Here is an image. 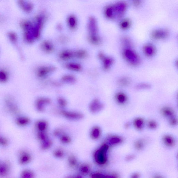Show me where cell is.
Instances as JSON below:
<instances>
[{"mask_svg": "<svg viewBox=\"0 0 178 178\" xmlns=\"http://www.w3.org/2000/svg\"><path fill=\"white\" fill-rule=\"evenodd\" d=\"M60 139L62 142L64 144H69L71 143V138L65 134H62L60 137Z\"/></svg>", "mask_w": 178, "mask_h": 178, "instance_id": "cb8c5ba5", "label": "cell"}, {"mask_svg": "<svg viewBox=\"0 0 178 178\" xmlns=\"http://www.w3.org/2000/svg\"><path fill=\"white\" fill-rule=\"evenodd\" d=\"M169 35V31L165 29L155 30L152 32L151 37L155 40H160L165 39Z\"/></svg>", "mask_w": 178, "mask_h": 178, "instance_id": "277c9868", "label": "cell"}, {"mask_svg": "<svg viewBox=\"0 0 178 178\" xmlns=\"http://www.w3.org/2000/svg\"><path fill=\"white\" fill-rule=\"evenodd\" d=\"M144 142L142 141L141 140H138L135 142V144L136 148L138 150H141L144 147Z\"/></svg>", "mask_w": 178, "mask_h": 178, "instance_id": "f546056e", "label": "cell"}, {"mask_svg": "<svg viewBox=\"0 0 178 178\" xmlns=\"http://www.w3.org/2000/svg\"><path fill=\"white\" fill-rule=\"evenodd\" d=\"M148 126L150 129H153L157 128V124L155 121H151L149 122L148 123Z\"/></svg>", "mask_w": 178, "mask_h": 178, "instance_id": "1f68e13d", "label": "cell"}, {"mask_svg": "<svg viewBox=\"0 0 178 178\" xmlns=\"http://www.w3.org/2000/svg\"><path fill=\"white\" fill-rule=\"evenodd\" d=\"M131 21L129 19H125L123 20L120 23V27L123 29H127L130 27Z\"/></svg>", "mask_w": 178, "mask_h": 178, "instance_id": "ffe728a7", "label": "cell"}, {"mask_svg": "<svg viewBox=\"0 0 178 178\" xmlns=\"http://www.w3.org/2000/svg\"><path fill=\"white\" fill-rule=\"evenodd\" d=\"M105 177L103 174L99 173H95L92 174L91 177L92 178L103 177Z\"/></svg>", "mask_w": 178, "mask_h": 178, "instance_id": "d6a6232c", "label": "cell"}, {"mask_svg": "<svg viewBox=\"0 0 178 178\" xmlns=\"http://www.w3.org/2000/svg\"><path fill=\"white\" fill-rule=\"evenodd\" d=\"M114 62V60L111 57H108L105 61V66L106 69H109Z\"/></svg>", "mask_w": 178, "mask_h": 178, "instance_id": "83f0119b", "label": "cell"}, {"mask_svg": "<svg viewBox=\"0 0 178 178\" xmlns=\"http://www.w3.org/2000/svg\"><path fill=\"white\" fill-rule=\"evenodd\" d=\"M143 50L145 54L149 57H153L156 53L155 47L151 44H145L143 47Z\"/></svg>", "mask_w": 178, "mask_h": 178, "instance_id": "8992f818", "label": "cell"}, {"mask_svg": "<svg viewBox=\"0 0 178 178\" xmlns=\"http://www.w3.org/2000/svg\"><path fill=\"white\" fill-rule=\"evenodd\" d=\"M103 106L102 104L99 102L98 101H96L91 105L90 110L92 113H95L100 111L103 108Z\"/></svg>", "mask_w": 178, "mask_h": 178, "instance_id": "30bf717a", "label": "cell"}, {"mask_svg": "<svg viewBox=\"0 0 178 178\" xmlns=\"http://www.w3.org/2000/svg\"><path fill=\"white\" fill-rule=\"evenodd\" d=\"M143 120L141 118H138L135 120L134 124L136 128L139 129H142L144 125Z\"/></svg>", "mask_w": 178, "mask_h": 178, "instance_id": "44dd1931", "label": "cell"}, {"mask_svg": "<svg viewBox=\"0 0 178 178\" xmlns=\"http://www.w3.org/2000/svg\"><path fill=\"white\" fill-rule=\"evenodd\" d=\"M122 142V139L118 137H111L109 140V142L111 145H117Z\"/></svg>", "mask_w": 178, "mask_h": 178, "instance_id": "4316f807", "label": "cell"}, {"mask_svg": "<svg viewBox=\"0 0 178 178\" xmlns=\"http://www.w3.org/2000/svg\"><path fill=\"white\" fill-rule=\"evenodd\" d=\"M123 55L126 60L131 65L137 66L140 63V59L138 55L131 49L127 48L124 50Z\"/></svg>", "mask_w": 178, "mask_h": 178, "instance_id": "3957f363", "label": "cell"}, {"mask_svg": "<svg viewBox=\"0 0 178 178\" xmlns=\"http://www.w3.org/2000/svg\"><path fill=\"white\" fill-rule=\"evenodd\" d=\"M61 131L59 129L56 130L54 132V135L55 137H59V136H61L62 135Z\"/></svg>", "mask_w": 178, "mask_h": 178, "instance_id": "d590c367", "label": "cell"}, {"mask_svg": "<svg viewBox=\"0 0 178 178\" xmlns=\"http://www.w3.org/2000/svg\"><path fill=\"white\" fill-rule=\"evenodd\" d=\"M31 155L27 152L22 151L20 153L19 161L21 164H27L31 161Z\"/></svg>", "mask_w": 178, "mask_h": 178, "instance_id": "52a82bcc", "label": "cell"}, {"mask_svg": "<svg viewBox=\"0 0 178 178\" xmlns=\"http://www.w3.org/2000/svg\"><path fill=\"white\" fill-rule=\"evenodd\" d=\"M127 8L124 2L119 1L109 6L106 9L105 15L109 19H119L124 15Z\"/></svg>", "mask_w": 178, "mask_h": 178, "instance_id": "6da1fadb", "label": "cell"}, {"mask_svg": "<svg viewBox=\"0 0 178 178\" xmlns=\"http://www.w3.org/2000/svg\"><path fill=\"white\" fill-rule=\"evenodd\" d=\"M151 86L147 83H141L137 86V88L138 89H147L150 88Z\"/></svg>", "mask_w": 178, "mask_h": 178, "instance_id": "f1b7e54d", "label": "cell"}, {"mask_svg": "<svg viewBox=\"0 0 178 178\" xmlns=\"http://www.w3.org/2000/svg\"><path fill=\"white\" fill-rule=\"evenodd\" d=\"M30 121V120L29 118L25 117H19L16 120V123L17 125L21 126L28 125Z\"/></svg>", "mask_w": 178, "mask_h": 178, "instance_id": "9a60e30c", "label": "cell"}, {"mask_svg": "<svg viewBox=\"0 0 178 178\" xmlns=\"http://www.w3.org/2000/svg\"><path fill=\"white\" fill-rule=\"evenodd\" d=\"M118 102L121 104L125 103L127 100V97L125 94L122 92L118 93L116 96Z\"/></svg>", "mask_w": 178, "mask_h": 178, "instance_id": "2e32d148", "label": "cell"}, {"mask_svg": "<svg viewBox=\"0 0 178 178\" xmlns=\"http://www.w3.org/2000/svg\"><path fill=\"white\" fill-rule=\"evenodd\" d=\"M123 43L124 44L127 46H129L131 45L130 40L127 38H124L123 39Z\"/></svg>", "mask_w": 178, "mask_h": 178, "instance_id": "836d02e7", "label": "cell"}, {"mask_svg": "<svg viewBox=\"0 0 178 178\" xmlns=\"http://www.w3.org/2000/svg\"><path fill=\"white\" fill-rule=\"evenodd\" d=\"M80 171L84 175H87L91 171V167L87 164H83L80 167Z\"/></svg>", "mask_w": 178, "mask_h": 178, "instance_id": "e0dca14e", "label": "cell"}, {"mask_svg": "<svg viewBox=\"0 0 178 178\" xmlns=\"http://www.w3.org/2000/svg\"><path fill=\"white\" fill-rule=\"evenodd\" d=\"M8 141L5 137L0 136V145L5 146L8 145Z\"/></svg>", "mask_w": 178, "mask_h": 178, "instance_id": "4dcf8cb0", "label": "cell"}, {"mask_svg": "<svg viewBox=\"0 0 178 178\" xmlns=\"http://www.w3.org/2000/svg\"><path fill=\"white\" fill-rule=\"evenodd\" d=\"M101 130L99 127H94L91 132V137L94 139H99L101 135Z\"/></svg>", "mask_w": 178, "mask_h": 178, "instance_id": "8fae6325", "label": "cell"}, {"mask_svg": "<svg viewBox=\"0 0 178 178\" xmlns=\"http://www.w3.org/2000/svg\"><path fill=\"white\" fill-rule=\"evenodd\" d=\"M68 161L69 166L72 167H75L77 164V160L73 155H71L69 156L68 158Z\"/></svg>", "mask_w": 178, "mask_h": 178, "instance_id": "7402d4cb", "label": "cell"}, {"mask_svg": "<svg viewBox=\"0 0 178 178\" xmlns=\"http://www.w3.org/2000/svg\"><path fill=\"white\" fill-rule=\"evenodd\" d=\"M163 141L165 145L169 147H172L175 144L174 139L169 135H166L163 137Z\"/></svg>", "mask_w": 178, "mask_h": 178, "instance_id": "7c38bea8", "label": "cell"}, {"mask_svg": "<svg viewBox=\"0 0 178 178\" xmlns=\"http://www.w3.org/2000/svg\"><path fill=\"white\" fill-rule=\"evenodd\" d=\"M139 174L138 173H135L132 175V178H138L139 177Z\"/></svg>", "mask_w": 178, "mask_h": 178, "instance_id": "f35d334b", "label": "cell"}, {"mask_svg": "<svg viewBox=\"0 0 178 178\" xmlns=\"http://www.w3.org/2000/svg\"><path fill=\"white\" fill-rule=\"evenodd\" d=\"M161 112L164 116L171 118L173 117L174 113L173 109L169 107L163 108L161 110Z\"/></svg>", "mask_w": 178, "mask_h": 178, "instance_id": "5bb4252c", "label": "cell"}, {"mask_svg": "<svg viewBox=\"0 0 178 178\" xmlns=\"http://www.w3.org/2000/svg\"><path fill=\"white\" fill-rule=\"evenodd\" d=\"M134 3L135 5L138 6L139 5L140 3V1L139 0H135Z\"/></svg>", "mask_w": 178, "mask_h": 178, "instance_id": "74e56055", "label": "cell"}, {"mask_svg": "<svg viewBox=\"0 0 178 178\" xmlns=\"http://www.w3.org/2000/svg\"><path fill=\"white\" fill-rule=\"evenodd\" d=\"M171 125L172 126H175L177 125V118L174 117H171L169 121Z\"/></svg>", "mask_w": 178, "mask_h": 178, "instance_id": "e575fe53", "label": "cell"}, {"mask_svg": "<svg viewBox=\"0 0 178 178\" xmlns=\"http://www.w3.org/2000/svg\"><path fill=\"white\" fill-rule=\"evenodd\" d=\"M53 154L56 158H60L63 157L65 153L61 149H57L54 151Z\"/></svg>", "mask_w": 178, "mask_h": 178, "instance_id": "484cf974", "label": "cell"}, {"mask_svg": "<svg viewBox=\"0 0 178 178\" xmlns=\"http://www.w3.org/2000/svg\"><path fill=\"white\" fill-rule=\"evenodd\" d=\"M48 124L46 121H39L36 124L37 129L40 132H45L47 129Z\"/></svg>", "mask_w": 178, "mask_h": 178, "instance_id": "4fadbf2b", "label": "cell"}, {"mask_svg": "<svg viewBox=\"0 0 178 178\" xmlns=\"http://www.w3.org/2000/svg\"><path fill=\"white\" fill-rule=\"evenodd\" d=\"M10 169V165L9 162L6 161L0 163V176L7 175Z\"/></svg>", "mask_w": 178, "mask_h": 178, "instance_id": "ba28073f", "label": "cell"}, {"mask_svg": "<svg viewBox=\"0 0 178 178\" xmlns=\"http://www.w3.org/2000/svg\"><path fill=\"white\" fill-rule=\"evenodd\" d=\"M130 83L129 79L127 77L121 78L118 81V84L121 86H126L129 85Z\"/></svg>", "mask_w": 178, "mask_h": 178, "instance_id": "603a6c76", "label": "cell"}, {"mask_svg": "<svg viewBox=\"0 0 178 178\" xmlns=\"http://www.w3.org/2000/svg\"><path fill=\"white\" fill-rule=\"evenodd\" d=\"M61 114L63 116L67 118L72 120H79L82 119L84 117L82 113L78 112L62 111Z\"/></svg>", "mask_w": 178, "mask_h": 178, "instance_id": "5b68a950", "label": "cell"}, {"mask_svg": "<svg viewBox=\"0 0 178 178\" xmlns=\"http://www.w3.org/2000/svg\"><path fill=\"white\" fill-rule=\"evenodd\" d=\"M109 148L107 144H103L94 153V158L98 164L102 165L105 164L107 161V153Z\"/></svg>", "mask_w": 178, "mask_h": 178, "instance_id": "7a4b0ae2", "label": "cell"}, {"mask_svg": "<svg viewBox=\"0 0 178 178\" xmlns=\"http://www.w3.org/2000/svg\"><path fill=\"white\" fill-rule=\"evenodd\" d=\"M7 107L8 111L12 114L17 115L19 113L18 108L12 102L9 101L7 102Z\"/></svg>", "mask_w": 178, "mask_h": 178, "instance_id": "9c48e42d", "label": "cell"}, {"mask_svg": "<svg viewBox=\"0 0 178 178\" xmlns=\"http://www.w3.org/2000/svg\"><path fill=\"white\" fill-rule=\"evenodd\" d=\"M135 156L134 155H130L127 156L126 158V159L127 161H131L134 158Z\"/></svg>", "mask_w": 178, "mask_h": 178, "instance_id": "8d00e7d4", "label": "cell"}, {"mask_svg": "<svg viewBox=\"0 0 178 178\" xmlns=\"http://www.w3.org/2000/svg\"><path fill=\"white\" fill-rule=\"evenodd\" d=\"M21 177L23 178H31L34 177V174L30 170H25L22 172Z\"/></svg>", "mask_w": 178, "mask_h": 178, "instance_id": "ac0fdd59", "label": "cell"}, {"mask_svg": "<svg viewBox=\"0 0 178 178\" xmlns=\"http://www.w3.org/2000/svg\"><path fill=\"white\" fill-rule=\"evenodd\" d=\"M38 138L40 141L43 142L48 139V137L47 134L45 132L39 131L37 135Z\"/></svg>", "mask_w": 178, "mask_h": 178, "instance_id": "d4e9b609", "label": "cell"}, {"mask_svg": "<svg viewBox=\"0 0 178 178\" xmlns=\"http://www.w3.org/2000/svg\"><path fill=\"white\" fill-rule=\"evenodd\" d=\"M52 145V142L51 139H47L42 142L41 145V149L43 150H46L50 148Z\"/></svg>", "mask_w": 178, "mask_h": 178, "instance_id": "d6986e66", "label": "cell"}]
</instances>
